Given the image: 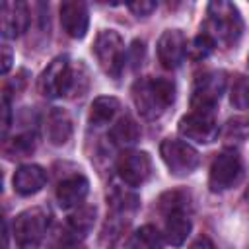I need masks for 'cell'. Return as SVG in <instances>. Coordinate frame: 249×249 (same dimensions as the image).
<instances>
[{"label":"cell","mask_w":249,"mask_h":249,"mask_svg":"<svg viewBox=\"0 0 249 249\" xmlns=\"http://www.w3.org/2000/svg\"><path fill=\"white\" fill-rule=\"evenodd\" d=\"M132 99L144 119H158L175 99V84L167 78H140L132 86Z\"/></svg>","instance_id":"cell-1"},{"label":"cell","mask_w":249,"mask_h":249,"mask_svg":"<svg viewBox=\"0 0 249 249\" xmlns=\"http://www.w3.org/2000/svg\"><path fill=\"white\" fill-rule=\"evenodd\" d=\"M241 31H243V19L235 4L226 0H216L208 4L206 33L214 39V43L231 47L241 37Z\"/></svg>","instance_id":"cell-2"},{"label":"cell","mask_w":249,"mask_h":249,"mask_svg":"<svg viewBox=\"0 0 249 249\" xmlns=\"http://www.w3.org/2000/svg\"><path fill=\"white\" fill-rule=\"evenodd\" d=\"M93 54L107 76L111 78L121 76L124 68V45L117 31L113 29L99 31L93 43Z\"/></svg>","instance_id":"cell-3"},{"label":"cell","mask_w":249,"mask_h":249,"mask_svg":"<svg viewBox=\"0 0 249 249\" xmlns=\"http://www.w3.org/2000/svg\"><path fill=\"white\" fill-rule=\"evenodd\" d=\"M49 226V212L29 208L14 220V235L19 249H39Z\"/></svg>","instance_id":"cell-4"},{"label":"cell","mask_w":249,"mask_h":249,"mask_svg":"<svg viewBox=\"0 0 249 249\" xmlns=\"http://www.w3.org/2000/svg\"><path fill=\"white\" fill-rule=\"evenodd\" d=\"M226 88V74L224 72H204L195 80L193 95H191V107L196 113H210L220 101Z\"/></svg>","instance_id":"cell-5"},{"label":"cell","mask_w":249,"mask_h":249,"mask_svg":"<svg viewBox=\"0 0 249 249\" xmlns=\"http://www.w3.org/2000/svg\"><path fill=\"white\" fill-rule=\"evenodd\" d=\"M160 154H161V160L165 161L167 169L177 177L193 173L200 163L198 152L193 146H189L187 142L175 140V138L163 140L160 146Z\"/></svg>","instance_id":"cell-6"},{"label":"cell","mask_w":249,"mask_h":249,"mask_svg":"<svg viewBox=\"0 0 249 249\" xmlns=\"http://www.w3.org/2000/svg\"><path fill=\"white\" fill-rule=\"evenodd\" d=\"M243 173V163L241 158L235 150H224L220 152L212 165H210V175H208V185L214 193H222L230 187H233Z\"/></svg>","instance_id":"cell-7"},{"label":"cell","mask_w":249,"mask_h":249,"mask_svg":"<svg viewBox=\"0 0 249 249\" xmlns=\"http://www.w3.org/2000/svg\"><path fill=\"white\" fill-rule=\"evenodd\" d=\"M74 68L68 62V56H56L41 74L39 89L47 97H60L70 93Z\"/></svg>","instance_id":"cell-8"},{"label":"cell","mask_w":249,"mask_h":249,"mask_svg":"<svg viewBox=\"0 0 249 249\" xmlns=\"http://www.w3.org/2000/svg\"><path fill=\"white\" fill-rule=\"evenodd\" d=\"M117 173L126 185L140 187L152 173V160L146 152L126 150L117 160Z\"/></svg>","instance_id":"cell-9"},{"label":"cell","mask_w":249,"mask_h":249,"mask_svg":"<svg viewBox=\"0 0 249 249\" xmlns=\"http://www.w3.org/2000/svg\"><path fill=\"white\" fill-rule=\"evenodd\" d=\"M179 132L195 142L200 144H208L212 140H216L218 136V124L214 121V117L210 113H189L185 117H181L179 121Z\"/></svg>","instance_id":"cell-10"},{"label":"cell","mask_w":249,"mask_h":249,"mask_svg":"<svg viewBox=\"0 0 249 249\" xmlns=\"http://www.w3.org/2000/svg\"><path fill=\"white\" fill-rule=\"evenodd\" d=\"M187 54V37L181 29H165L158 39V58L163 68H177Z\"/></svg>","instance_id":"cell-11"},{"label":"cell","mask_w":249,"mask_h":249,"mask_svg":"<svg viewBox=\"0 0 249 249\" xmlns=\"http://www.w3.org/2000/svg\"><path fill=\"white\" fill-rule=\"evenodd\" d=\"M60 23H62V29L70 37L82 39L88 31V23H89L88 6L80 0L62 2L60 4Z\"/></svg>","instance_id":"cell-12"},{"label":"cell","mask_w":249,"mask_h":249,"mask_svg":"<svg viewBox=\"0 0 249 249\" xmlns=\"http://www.w3.org/2000/svg\"><path fill=\"white\" fill-rule=\"evenodd\" d=\"M0 19H2V33L4 37H18L27 29L29 12L27 4L23 2H2L0 6Z\"/></svg>","instance_id":"cell-13"},{"label":"cell","mask_w":249,"mask_h":249,"mask_svg":"<svg viewBox=\"0 0 249 249\" xmlns=\"http://www.w3.org/2000/svg\"><path fill=\"white\" fill-rule=\"evenodd\" d=\"M14 191L27 196V195H35L39 193L45 183H47V173L41 165H35V163H29V165H21L16 169L14 173Z\"/></svg>","instance_id":"cell-14"},{"label":"cell","mask_w":249,"mask_h":249,"mask_svg":"<svg viewBox=\"0 0 249 249\" xmlns=\"http://www.w3.org/2000/svg\"><path fill=\"white\" fill-rule=\"evenodd\" d=\"M88 187H89V183L84 175H72V177L60 181L56 187V200H58L60 208L80 206L88 195Z\"/></svg>","instance_id":"cell-15"},{"label":"cell","mask_w":249,"mask_h":249,"mask_svg":"<svg viewBox=\"0 0 249 249\" xmlns=\"http://www.w3.org/2000/svg\"><path fill=\"white\" fill-rule=\"evenodd\" d=\"M45 132L51 144L54 146H62L70 140L72 134V121L68 117L66 111L62 109H51L45 121Z\"/></svg>","instance_id":"cell-16"},{"label":"cell","mask_w":249,"mask_h":249,"mask_svg":"<svg viewBox=\"0 0 249 249\" xmlns=\"http://www.w3.org/2000/svg\"><path fill=\"white\" fill-rule=\"evenodd\" d=\"M165 239L175 247L183 245V241L191 233V218L187 210H173L165 214Z\"/></svg>","instance_id":"cell-17"},{"label":"cell","mask_w":249,"mask_h":249,"mask_svg":"<svg viewBox=\"0 0 249 249\" xmlns=\"http://www.w3.org/2000/svg\"><path fill=\"white\" fill-rule=\"evenodd\" d=\"M119 111V99L117 97H111V95H101V97H95L91 107H89V123L95 124V126H101L105 123H109L115 113Z\"/></svg>","instance_id":"cell-18"},{"label":"cell","mask_w":249,"mask_h":249,"mask_svg":"<svg viewBox=\"0 0 249 249\" xmlns=\"http://www.w3.org/2000/svg\"><path fill=\"white\" fill-rule=\"evenodd\" d=\"M109 136H111V140H113L115 144H119V146H130V144H134V142L140 138V126H138V123H136L132 117L124 115V117H121V119L113 124Z\"/></svg>","instance_id":"cell-19"},{"label":"cell","mask_w":249,"mask_h":249,"mask_svg":"<svg viewBox=\"0 0 249 249\" xmlns=\"http://www.w3.org/2000/svg\"><path fill=\"white\" fill-rule=\"evenodd\" d=\"M107 198H109L111 208H113L115 212H121V214H123V212H132V210L138 208V196H136L134 193L126 191V189L115 187Z\"/></svg>","instance_id":"cell-20"},{"label":"cell","mask_w":249,"mask_h":249,"mask_svg":"<svg viewBox=\"0 0 249 249\" xmlns=\"http://www.w3.org/2000/svg\"><path fill=\"white\" fill-rule=\"evenodd\" d=\"M163 239L160 231L154 226H144L134 233V239L130 243L132 249H161Z\"/></svg>","instance_id":"cell-21"},{"label":"cell","mask_w":249,"mask_h":249,"mask_svg":"<svg viewBox=\"0 0 249 249\" xmlns=\"http://www.w3.org/2000/svg\"><path fill=\"white\" fill-rule=\"evenodd\" d=\"M93 220H95V206H82L78 208V212H74L68 218V226L74 233L84 235L93 226Z\"/></svg>","instance_id":"cell-22"},{"label":"cell","mask_w":249,"mask_h":249,"mask_svg":"<svg viewBox=\"0 0 249 249\" xmlns=\"http://www.w3.org/2000/svg\"><path fill=\"white\" fill-rule=\"evenodd\" d=\"M230 101L235 109H249V78L235 76L230 89Z\"/></svg>","instance_id":"cell-23"},{"label":"cell","mask_w":249,"mask_h":249,"mask_svg":"<svg viewBox=\"0 0 249 249\" xmlns=\"http://www.w3.org/2000/svg\"><path fill=\"white\" fill-rule=\"evenodd\" d=\"M214 45H216L214 39H212L206 31H202L200 35H196V37L193 39L191 47H187V54H189L193 60H202V58H206V56L212 53Z\"/></svg>","instance_id":"cell-24"},{"label":"cell","mask_w":249,"mask_h":249,"mask_svg":"<svg viewBox=\"0 0 249 249\" xmlns=\"http://www.w3.org/2000/svg\"><path fill=\"white\" fill-rule=\"evenodd\" d=\"M33 148H35L33 136H31V134H19V136H16L10 144H6L4 152H6V156H10V158H23V156L31 154Z\"/></svg>","instance_id":"cell-25"},{"label":"cell","mask_w":249,"mask_h":249,"mask_svg":"<svg viewBox=\"0 0 249 249\" xmlns=\"http://www.w3.org/2000/svg\"><path fill=\"white\" fill-rule=\"evenodd\" d=\"M189 206V195L181 193V191H171V193H165L161 198H160V210L163 214H169L173 210H185Z\"/></svg>","instance_id":"cell-26"},{"label":"cell","mask_w":249,"mask_h":249,"mask_svg":"<svg viewBox=\"0 0 249 249\" xmlns=\"http://www.w3.org/2000/svg\"><path fill=\"white\" fill-rule=\"evenodd\" d=\"M128 8L140 18H144V16H148V14H152L154 10H156V2H152V0H140V2H130L128 4Z\"/></svg>","instance_id":"cell-27"},{"label":"cell","mask_w":249,"mask_h":249,"mask_svg":"<svg viewBox=\"0 0 249 249\" xmlns=\"http://www.w3.org/2000/svg\"><path fill=\"white\" fill-rule=\"evenodd\" d=\"M8 128H10V97H8V93H4V97H2V134L4 136H6Z\"/></svg>","instance_id":"cell-28"},{"label":"cell","mask_w":249,"mask_h":249,"mask_svg":"<svg viewBox=\"0 0 249 249\" xmlns=\"http://www.w3.org/2000/svg\"><path fill=\"white\" fill-rule=\"evenodd\" d=\"M142 54H144V43L142 41H134L132 43V64L138 66V62L142 60Z\"/></svg>","instance_id":"cell-29"},{"label":"cell","mask_w":249,"mask_h":249,"mask_svg":"<svg viewBox=\"0 0 249 249\" xmlns=\"http://www.w3.org/2000/svg\"><path fill=\"white\" fill-rule=\"evenodd\" d=\"M10 66H12V51L8 45H4L2 47V74H6L10 70Z\"/></svg>","instance_id":"cell-30"},{"label":"cell","mask_w":249,"mask_h":249,"mask_svg":"<svg viewBox=\"0 0 249 249\" xmlns=\"http://www.w3.org/2000/svg\"><path fill=\"white\" fill-rule=\"evenodd\" d=\"M189 249H216V247H214V243H212L208 237H204V235H202V237H198V239H196Z\"/></svg>","instance_id":"cell-31"},{"label":"cell","mask_w":249,"mask_h":249,"mask_svg":"<svg viewBox=\"0 0 249 249\" xmlns=\"http://www.w3.org/2000/svg\"><path fill=\"white\" fill-rule=\"evenodd\" d=\"M4 249H8V226L4 222Z\"/></svg>","instance_id":"cell-32"},{"label":"cell","mask_w":249,"mask_h":249,"mask_svg":"<svg viewBox=\"0 0 249 249\" xmlns=\"http://www.w3.org/2000/svg\"><path fill=\"white\" fill-rule=\"evenodd\" d=\"M130 249H132V247H130Z\"/></svg>","instance_id":"cell-33"}]
</instances>
